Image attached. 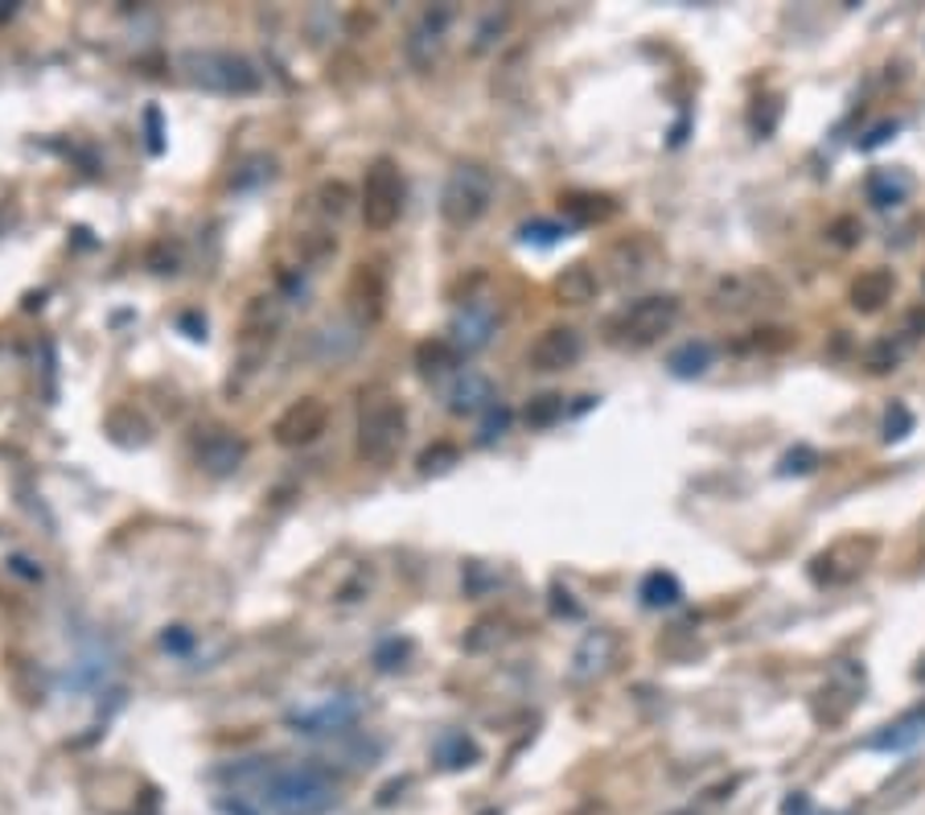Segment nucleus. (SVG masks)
Segmentation results:
<instances>
[{"label": "nucleus", "mask_w": 925, "mask_h": 815, "mask_svg": "<svg viewBox=\"0 0 925 815\" xmlns=\"http://www.w3.org/2000/svg\"><path fill=\"white\" fill-rule=\"evenodd\" d=\"M222 815H325L337 803V783L313 762L247 757L222 771Z\"/></svg>", "instance_id": "obj_1"}, {"label": "nucleus", "mask_w": 925, "mask_h": 815, "mask_svg": "<svg viewBox=\"0 0 925 815\" xmlns=\"http://www.w3.org/2000/svg\"><path fill=\"white\" fill-rule=\"evenodd\" d=\"M407 433V412L404 400L391 392H371L362 395L358 412V457L371 466H391L399 450H404Z\"/></svg>", "instance_id": "obj_2"}, {"label": "nucleus", "mask_w": 925, "mask_h": 815, "mask_svg": "<svg viewBox=\"0 0 925 815\" xmlns=\"http://www.w3.org/2000/svg\"><path fill=\"white\" fill-rule=\"evenodd\" d=\"M679 297L671 292H654V297H637L622 313L609 318V338L617 347H654L663 334H671L679 326Z\"/></svg>", "instance_id": "obj_3"}, {"label": "nucleus", "mask_w": 925, "mask_h": 815, "mask_svg": "<svg viewBox=\"0 0 925 815\" xmlns=\"http://www.w3.org/2000/svg\"><path fill=\"white\" fill-rule=\"evenodd\" d=\"M786 306V285H781L769 268H749V272H732L711 289V309L716 313H732V318H749V313H766V309Z\"/></svg>", "instance_id": "obj_4"}, {"label": "nucleus", "mask_w": 925, "mask_h": 815, "mask_svg": "<svg viewBox=\"0 0 925 815\" xmlns=\"http://www.w3.org/2000/svg\"><path fill=\"white\" fill-rule=\"evenodd\" d=\"M493 198V177L481 165H457L440 194V215L448 227H474Z\"/></svg>", "instance_id": "obj_5"}, {"label": "nucleus", "mask_w": 925, "mask_h": 815, "mask_svg": "<svg viewBox=\"0 0 925 815\" xmlns=\"http://www.w3.org/2000/svg\"><path fill=\"white\" fill-rule=\"evenodd\" d=\"M404 210V177L391 161H375L362 182V219L375 231H387Z\"/></svg>", "instance_id": "obj_6"}, {"label": "nucleus", "mask_w": 925, "mask_h": 815, "mask_svg": "<svg viewBox=\"0 0 925 815\" xmlns=\"http://www.w3.org/2000/svg\"><path fill=\"white\" fill-rule=\"evenodd\" d=\"M872 556H876V539L872 536L839 539V544H831L827 553H819L814 560H810V581L827 585V589L848 585V581H855L867 565H872Z\"/></svg>", "instance_id": "obj_7"}, {"label": "nucleus", "mask_w": 925, "mask_h": 815, "mask_svg": "<svg viewBox=\"0 0 925 815\" xmlns=\"http://www.w3.org/2000/svg\"><path fill=\"white\" fill-rule=\"evenodd\" d=\"M186 66H189V79L210 91H251L260 83L256 71L243 59H235V54H210L206 50V54H189Z\"/></svg>", "instance_id": "obj_8"}, {"label": "nucleus", "mask_w": 925, "mask_h": 815, "mask_svg": "<svg viewBox=\"0 0 925 815\" xmlns=\"http://www.w3.org/2000/svg\"><path fill=\"white\" fill-rule=\"evenodd\" d=\"M580 354H584V338L572 326H551L531 342L527 363H531V371H568L580 363Z\"/></svg>", "instance_id": "obj_9"}, {"label": "nucleus", "mask_w": 925, "mask_h": 815, "mask_svg": "<svg viewBox=\"0 0 925 815\" xmlns=\"http://www.w3.org/2000/svg\"><path fill=\"white\" fill-rule=\"evenodd\" d=\"M321 429H325V404L313 400V395H304V400H297V404L276 421V441L289 445V450L292 445H309Z\"/></svg>", "instance_id": "obj_10"}, {"label": "nucleus", "mask_w": 925, "mask_h": 815, "mask_svg": "<svg viewBox=\"0 0 925 815\" xmlns=\"http://www.w3.org/2000/svg\"><path fill=\"white\" fill-rule=\"evenodd\" d=\"M893 289L896 280L888 268H867V272H860V277L852 280V309H860V313H876V309H884V301H893Z\"/></svg>", "instance_id": "obj_11"}, {"label": "nucleus", "mask_w": 925, "mask_h": 815, "mask_svg": "<svg viewBox=\"0 0 925 815\" xmlns=\"http://www.w3.org/2000/svg\"><path fill=\"white\" fill-rule=\"evenodd\" d=\"M493 400H498L493 383L486 375H478V371H465V375L453 383V392H448V407H453V412H465V416H478V412L493 407Z\"/></svg>", "instance_id": "obj_12"}, {"label": "nucleus", "mask_w": 925, "mask_h": 815, "mask_svg": "<svg viewBox=\"0 0 925 815\" xmlns=\"http://www.w3.org/2000/svg\"><path fill=\"white\" fill-rule=\"evenodd\" d=\"M490 334H493V309H486V306H469L461 318L453 321V347H457V354H461V350L486 347Z\"/></svg>", "instance_id": "obj_13"}, {"label": "nucleus", "mask_w": 925, "mask_h": 815, "mask_svg": "<svg viewBox=\"0 0 925 815\" xmlns=\"http://www.w3.org/2000/svg\"><path fill=\"white\" fill-rule=\"evenodd\" d=\"M913 194V177L905 169H872L867 174V198L888 210V206H901Z\"/></svg>", "instance_id": "obj_14"}, {"label": "nucleus", "mask_w": 925, "mask_h": 815, "mask_svg": "<svg viewBox=\"0 0 925 815\" xmlns=\"http://www.w3.org/2000/svg\"><path fill=\"white\" fill-rule=\"evenodd\" d=\"M596 289H601V280H596V272L589 264H572V268H564V277L555 280V292L564 297L568 306H589L596 297Z\"/></svg>", "instance_id": "obj_15"}, {"label": "nucleus", "mask_w": 925, "mask_h": 815, "mask_svg": "<svg viewBox=\"0 0 925 815\" xmlns=\"http://www.w3.org/2000/svg\"><path fill=\"white\" fill-rule=\"evenodd\" d=\"M922 737H925V709H917V713L901 716L896 725H888L884 733H876L872 750H905V745L922 742Z\"/></svg>", "instance_id": "obj_16"}, {"label": "nucleus", "mask_w": 925, "mask_h": 815, "mask_svg": "<svg viewBox=\"0 0 925 815\" xmlns=\"http://www.w3.org/2000/svg\"><path fill=\"white\" fill-rule=\"evenodd\" d=\"M711 359H716V347H711V342H687V347H679L671 359H666V367H671L679 379H692V375H704L711 367Z\"/></svg>", "instance_id": "obj_17"}, {"label": "nucleus", "mask_w": 925, "mask_h": 815, "mask_svg": "<svg viewBox=\"0 0 925 815\" xmlns=\"http://www.w3.org/2000/svg\"><path fill=\"white\" fill-rule=\"evenodd\" d=\"M350 716H354V709L350 704H321L318 713H297L292 716V725H297V733H330V729H337V725H346Z\"/></svg>", "instance_id": "obj_18"}, {"label": "nucleus", "mask_w": 925, "mask_h": 815, "mask_svg": "<svg viewBox=\"0 0 925 815\" xmlns=\"http://www.w3.org/2000/svg\"><path fill=\"white\" fill-rule=\"evenodd\" d=\"M913 342H917V338L905 334V330H901V334H893V338H881L876 347L867 350V367H872L876 375H881V371H893V367L905 359V350H910Z\"/></svg>", "instance_id": "obj_19"}, {"label": "nucleus", "mask_w": 925, "mask_h": 815, "mask_svg": "<svg viewBox=\"0 0 925 815\" xmlns=\"http://www.w3.org/2000/svg\"><path fill=\"white\" fill-rule=\"evenodd\" d=\"M679 597H683V589L671 572H651V577L642 581V601L654 606V610H658V606H675Z\"/></svg>", "instance_id": "obj_20"}, {"label": "nucleus", "mask_w": 925, "mask_h": 815, "mask_svg": "<svg viewBox=\"0 0 925 815\" xmlns=\"http://www.w3.org/2000/svg\"><path fill=\"white\" fill-rule=\"evenodd\" d=\"M448 367H457V347L448 338H436V342H424L419 347V371L424 375H440Z\"/></svg>", "instance_id": "obj_21"}, {"label": "nucleus", "mask_w": 925, "mask_h": 815, "mask_svg": "<svg viewBox=\"0 0 925 815\" xmlns=\"http://www.w3.org/2000/svg\"><path fill=\"white\" fill-rule=\"evenodd\" d=\"M560 416H564V395H539L536 404L527 407V424H539V429Z\"/></svg>", "instance_id": "obj_22"}, {"label": "nucleus", "mask_w": 925, "mask_h": 815, "mask_svg": "<svg viewBox=\"0 0 925 815\" xmlns=\"http://www.w3.org/2000/svg\"><path fill=\"white\" fill-rule=\"evenodd\" d=\"M440 757H445V766H469V762L478 757V750L465 742L461 733H453V737L440 742Z\"/></svg>", "instance_id": "obj_23"}, {"label": "nucleus", "mask_w": 925, "mask_h": 815, "mask_svg": "<svg viewBox=\"0 0 925 815\" xmlns=\"http://www.w3.org/2000/svg\"><path fill=\"white\" fill-rule=\"evenodd\" d=\"M913 429V416L905 412V404L888 407V421H884V441H901Z\"/></svg>", "instance_id": "obj_24"}, {"label": "nucleus", "mask_w": 925, "mask_h": 815, "mask_svg": "<svg viewBox=\"0 0 925 815\" xmlns=\"http://www.w3.org/2000/svg\"><path fill=\"white\" fill-rule=\"evenodd\" d=\"M819 466V453L814 450H798L781 457V474H807V470Z\"/></svg>", "instance_id": "obj_25"}, {"label": "nucleus", "mask_w": 925, "mask_h": 815, "mask_svg": "<svg viewBox=\"0 0 925 815\" xmlns=\"http://www.w3.org/2000/svg\"><path fill=\"white\" fill-rule=\"evenodd\" d=\"M560 227H551V223H531V227H522V239H539V244H551V239H560Z\"/></svg>", "instance_id": "obj_26"}, {"label": "nucleus", "mask_w": 925, "mask_h": 815, "mask_svg": "<svg viewBox=\"0 0 925 815\" xmlns=\"http://www.w3.org/2000/svg\"><path fill=\"white\" fill-rule=\"evenodd\" d=\"M510 424V412L507 407H498V416H490V421L481 424V441H493V437H502V429Z\"/></svg>", "instance_id": "obj_27"}, {"label": "nucleus", "mask_w": 925, "mask_h": 815, "mask_svg": "<svg viewBox=\"0 0 925 815\" xmlns=\"http://www.w3.org/2000/svg\"><path fill=\"white\" fill-rule=\"evenodd\" d=\"M888 132H896V124H881V128L872 132L867 141H860V148H876V145H881V141H888Z\"/></svg>", "instance_id": "obj_28"}, {"label": "nucleus", "mask_w": 925, "mask_h": 815, "mask_svg": "<svg viewBox=\"0 0 925 815\" xmlns=\"http://www.w3.org/2000/svg\"><path fill=\"white\" fill-rule=\"evenodd\" d=\"M917 680H925V659H922V668H917Z\"/></svg>", "instance_id": "obj_29"}]
</instances>
